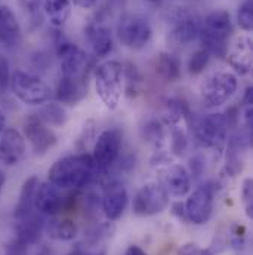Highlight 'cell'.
Segmentation results:
<instances>
[{"label": "cell", "mask_w": 253, "mask_h": 255, "mask_svg": "<svg viewBox=\"0 0 253 255\" xmlns=\"http://www.w3.org/2000/svg\"><path fill=\"white\" fill-rule=\"evenodd\" d=\"M96 178L90 154H73L57 160L49 169V181L61 190L86 187Z\"/></svg>", "instance_id": "obj_1"}, {"label": "cell", "mask_w": 253, "mask_h": 255, "mask_svg": "<svg viewBox=\"0 0 253 255\" xmlns=\"http://www.w3.org/2000/svg\"><path fill=\"white\" fill-rule=\"evenodd\" d=\"M233 34V21L230 12L219 9L210 12L203 21L200 27V42L203 49L210 57L222 58L227 54L228 42Z\"/></svg>", "instance_id": "obj_2"}, {"label": "cell", "mask_w": 253, "mask_h": 255, "mask_svg": "<svg viewBox=\"0 0 253 255\" xmlns=\"http://www.w3.org/2000/svg\"><path fill=\"white\" fill-rule=\"evenodd\" d=\"M123 64L114 60L105 61L95 70V89L108 110H116L123 94Z\"/></svg>", "instance_id": "obj_3"}, {"label": "cell", "mask_w": 253, "mask_h": 255, "mask_svg": "<svg viewBox=\"0 0 253 255\" xmlns=\"http://www.w3.org/2000/svg\"><path fill=\"white\" fill-rule=\"evenodd\" d=\"M201 18L190 7H173L168 15V43L184 48L198 37Z\"/></svg>", "instance_id": "obj_4"}, {"label": "cell", "mask_w": 253, "mask_h": 255, "mask_svg": "<svg viewBox=\"0 0 253 255\" xmlns=\"http://www.w3.org/2000/svg\"><path fill=\"white\" fill-rule=\"evenodd\" d=\"M237 77L231 71H213L200 85V101L207 110L228 103L237 91Z\"/></svg>", "instance_id": "obj_5"}, {"label": "cell", "mask_w": 253, "mask_h": 255, "mask_svg": "<svg viewBox=\"0 0 253 255\" xmlns=\"http://www.w3.org/2000/svg\"><path fill=\"white\" fill-rule=\"evenodd\" d=\"M116 34L125 48L130 51H141L150 43L153 37V28L150 19L145 15L127 12L120 16Z\"/></svg>", "instance_id": "obj_6"}, {"label": "cell", "mask_w": 253, "mask_h": 255, "mask_svg": "<svg viewBox=\"0 0 253 255\" xmlns=\"http://www.w3.org/2000/svg\"><path fill=\"white\" fill-rule=\"evenodd\" d=\"M13 95L27 106H43L51 98V88L39 76L28 71L15 70L10 74V85Z\"/></svg>", "instance_id": "obj_7"}, {"label": "cell", "mask_w": 253, "mask_h": 255, "mask_svg": "<svg viewBox=\"0 0 253 255\" xmlns=\"http://www.w3.org/2000/svg\"><path fill=\"white\" fill-rule=\"evenodd\" d=\"M122 133L117 129H107L99 133L92 153L96 177H104L117 162L122 151Z\"/></svg>", "instance_id": "obj_8"}, {"label": "cell", "mask_w": 253, "mask_h": 255, "mask_svg": "<svg viewBox=\"0 0 253 255\" xmlns=\"http://www.w3.org/2000/svg\"><path fill=\"white\" fill-rule=\"evenodd\" d=\"M228 121L222 113H212L203 116L194 124V135L204 147L222 150L228 136Z\"/></svg>", "instance_id": "obj_9"}, {"label": "cell", "mask_w": 253, "mask_h": 255, "mask_svg": "<svg viewBox=\"0 0 253 255\" xmlns=\"http://www.w3.org/2000/svg\"><path fill=\"white\" fill-rule=\"evenodd\" d=\"M169 205V194L159 183L142 186L133 199V212L139 217H151L163 212Z\"/></svg>", "instance_id": "obj_10"}, {"label": "cell", "mask_w": 253, "mask_h": 255, "mask_svg": "<svg viewBox=\"0 0 253 255\" xmlns=\"http://www.w3.org/2000/svg\"><path fill=\"white\" fill-rule=\"evenodd\" d=\"M22 135L37 154H43L57 145L58 136L37 115H28L22 122Z\"/></svg>", "instance_id": "obj_11"}, {"label": "cell", "mask_w": 253, "mask_h": 255, "mask_svg": "<svg viewBox=\"0 0 253 255\" xmlns=\"http://www.w3.org/2000/svg\"><path fill=\"white\" fill-rule=\"evenodd\" d=\"M184 208L187 221L195 226L206 224L213 212V189L209 184L197 187L188 196Z\"/></svg>", "instance_id": "obj_12"}, {"label": "cell", "mask_w": 253, "mask_h": 255, "mask_svg": "<svg viewBox=\"0 0 253 255\" xmlns=\"http://www.w3.org/2000/svg\"><path fill=\"white\" fill-rule=\"evenodd\" d=\"M159 184L169 196L182 197L188 194L191 189V178L188 171L178 163H166L157 169Z\"/></svg>", "instance_id": "obj_13"}, {"label": "cell", "mask_w": 253, "mask_h": 255, "mask_svg": "<svg viewBox=\"0 0 253 255\" xmlns=\"http://www.w3.org/2000/svg\"><path fill=\"white\" fill-rule=\"evenodd\" d=\"M58 57L61 61V73L65 77L84 79L87 68V55L86 52L71 42L58 43Z\"/></svg>", "instance_id": "obj_14"}, {"label": "cell", "mask_w": 253, "mask_h": 255, "mask_svg": "<svg viewBox=\"0 0 253 255\" xmlns=\"http://www.w3.org/2000/svg\"><path fill=\"white\" fill-rule=\"evenodd\" d=\"M0 135V162L4 166L18 165L27 153L24 135L15 128H4Z\"/></svg>", "instance_id": "obj_15"}, {"label": "cell", "mask_w": 253, "mask_h": 255, "mask_svg": "<svg viewBox=\"0 0 253 255\" xmlns=\"http://www.w3.org/2000/svg\"><path fill=\"white\" fill-rule=\"evenodd\" d=\"M227 61L240 76L251 73L253 64V43L249 36H237L227 49Z\"/></svg>", "instance_id": "obj_16"}, {"label": "cell", "mask_w": 253, "mask_h": 255, "mask_svg": "<svg viewBox=\"0 0 253 255\" xmlns=\"http://www.w3.org/2000/svg\"><path fill=\"white\" fill-rule=\"evenodd\" d=\"M67 199L64 197L63 190L52 184L51 181L39 184L34 196V209L42 215L55 217L65 206Z\"/></svg>", "instance_id": "obj_17"}, {"label": "cell", "mask_w": 253, "mask_h": 255, "mask_svg": "<svg viewBox=\"0 0 253 255\" xmlns=\"http://www.w3.org/2000/svg\"><path fill=\"white\" fill-rule=\"evenodd\" d=\"M22 42L21 24L7 4H0V48L13 51Z\"/></svg>", "instance_id": "obj_18"}, {"label": "cell", "mask_w": 253, "mask_h": 255, "mask_svg": "<svg viewBox=\"0 0 253 255\" xmlns=\"http://www.w3.org/2000/svg\"><path fill=\"white\" fill-rule=\"evenodd\" d=\"M84 34L87 42L90 43V48L93 51V55L98 58L107 57L113 49V34L111 28L105 25L102 21H92L84 28Z\"/></svg>", "instance_id": "obj_19"}, {"label": "cell", "mask_w": 253, "mask_h": 255, "mask_svg": "<svg viewBox=\"0 0 253 255\" xmlns=\"http://www.w3.org/2000/svg\"><path fill=\"white\" fill-rule=\"evenodd\" d=\"M127 200L129 196H127L126 187L117 181L110 183L102 196V211L105 217L110 221L119 220L126 209Z\"/></svg>", "instance_id": "obj_20"}, {"label": "cell", "mask_w": 253, "mask_h": 255, "mask_svg": "<svg viewBox=\"0 0 253 255\" xmlns=\"http://www.w3.org/2000/svg\"><path fill=\"white\" fill-rule=\"evenodd\" d=\"M16 221H18L16 223V241H19L25 247H31L37 244L45 227V223L39 217V214H34L33 211L31 214Z\"/></svg>", "instance_id": "obj_21"}, {"label": "cell", "mask_w": 253, "mask_h": 255, "mask_svg": "<svg viewBox=\"0 0 253 255\" xmlns=\"http://www.w3.org/2000/svg\"><path fill=\"white\" fill-rule=\"evenodd\" d=\"M154 73L165 83L178 82L181 77V60L172 52H160L154 58Z\"/></svg>", "instance_id": "obj_22"}, {"label": "cell", "mask_w": 253, "mask_h": 255, "mask_svg": "<svg viewBox=\"0 0 253 255\" xmlns=\"http://www.w3.org/2000/svg\"><path fill=\"white\" fill-rule=\"evenodd\" d=\"M84 94H86V88H84L83 79H73V77L61 76V79L57 83L55 95L61 104L74 106L84 97Z\"/></svg>", "instance_id": "obj_23"}, {"label": "cell", "mask_w": 253, "mask_h": 255, "mask_svg": "<svg viewBox=\"0 0 253 255\" xmlns=\"http://www.w3.org/2000/svg\"><path fill=\"white\" fill-rule=\"evenodd\" d=\"M39 184L40 183H39L37 177H30V178H27L24 181L21 191H19L18 202H16L15 209H13V217L16 220H21L22 217L33 212V209H34V196H36Z\"/></svg>", "instance_id": "obj_24"}, {"label": "cell", "mask_w": 253, "mask_h": 255, "mask_svg": "<svg viewBox=\"0 0 253 255\" xmlns=\"http://www.w3.org/2000/svg\"><path fill=\"white\" fill-rule=\"evenodd\" d=\"M43 12L46 13L49 22L54 27L61 28L71 16V1L70 0H45Z\"/></svg>", "instance_id": "obj_25"}, {"label": "cell", "mask_w": 253, "mask_h": 255, "mask_svg": "<svg viewBox=\"0 0 253 255\" xmlns=\"http://www.w3.org/2000/svg\"><path fill=\"white\" fill-rule=\"evenodd\" d=\"M46 232L55 241L70 242L77 236V226L68 218H54L46 223Z\"/></svg>", "instance_id": "obj_26"}, {"label": "cell", "mask_w": 253, "mask_h": 255, "mask_svg": "<svg viewBox=\"0 0 253 255\" xmlns=\"http://www.w3.org/2000/svg\"><path fill=\"white\" fill-rule=\"evenodd\" d=\"M37 116L48 127H63L67 122V112L60 103H45V106L39 110Z\"/></svg>", "instance_id": "obj_27"}, {"label": "cell", "mask_w": 253, "mask_h": 255, "mask_svg": "<svg viewBox=\"0 0 253 255\" xmlns=\"http://www.w3.org/2000/svg\"><path fill=\"white\" fill-rule=\"evenodd\" d=\"M123 79L127 83V92L132 95H136L139 92V88L142 85V74L138 70L135 64L127 63L126 67L123 65Z\"/></svg>", "instance_id": "obj_28"}, {"label": "cell", "mask_w": 253, "mask_h": 255, "mask_svg": "<svg viewBox=\"0 0 253 255\" xmlns=\"http://www.w3.org/2000/svg\"><path fill=\"white\" fill-rule=\"evenodd\" d=\"M141 132H142V136L154 145L160 144L165 138V128L159 121L147 122L144 127L141 128Z\"/></svg>", "instance_id": "obj_29"}, {"label": "cell", "mask_w": 253, "mask_h": 255, "mask_svg": "<svg viewBox=\"0 0 253 255\" xmlns=\"http://www.w3.org/2000/svg\"><path fill=\"white\" fill-rule=\"evenodd\" d=\"M209 61H210V55L203 48L195 51L190 57L188 64H187L188 73H190L191 76H198L200 73L204 71V68L207 67Z\"/></svg>", "instance_id": "obj_30"}, {"label": "cell", "mask_w": 253, "mask_h": 255, "mask_svg": "<svg viewBox=\"0 0 253 255\" xmlns=\"http://www.w3.org/2000/svg\"><path fill=\"white\" fill-rule=\"evenodd\" d=\"M237 22L242 30L252 31L253 28V0H245L237 12Z\"/></svg>", "instance_id": "obj_31"}, {"label": "cell", "mask_w": 253, "mask_h": 255, "mask_svg": "<svg viewBox=\"0 0 253 255\" xmlns=\"http://www.w3.org/2000/svg\"><path fill=\"white\" fill-rule=\"evenodd\" d=\"M170 147H172V151L178 156L184 154L185 148H187V135L184 132V129L181 128H175L172 129V133H170Z\"/></svg>", "instance_id": "obj_32"}, {"label": "cell", "mask_w": 253, "mask_h": 255, "mask_svg": "<svg viewBox=\"0 0 253 255\" xmlns=\"http://www.w3.org/2000/svg\"><path fill=\"white\" fill-rule=\"evenodd\" d=\"M24 12L31 18V22H39L40 24V0H19Z\"/></svg>", "instance_id": "obj_33"}, {"label": "cell", "mask_w": 253, "mask_h": 255, "mask_svg": "<svg viewBox=\"0 0 253 255\" xmlns=\"http://www.w3.org/2000/svg\"><path fill=\"white\" fill-rule=\"evenodd\" d=\"M10 67L9 61L0 54V92H6L10 85Z\"/></svg>", "instance_id": "obj_34"}, {"label": "cell", "mask_w": 253, "mask_h": 255, "mask_svg": "<svg viewBox=\"0 0 253 255\" xmlns=\"http://www.w3.org/2000/svg\"><path fill=\"white\" fill-rule=\"evenodd\" d=\"M242 196H243V202H245V205H246V214H248V217H249V218H252L253 193H252V180H251V178L245 180Z\"/></svg>", "instance_id": "obj_35"}, {"label": "cell", "mask_w": 253, "mask_h": 255, "mask_svg": "<svg viewBox=\"0 0 253 255\" xmlns=\"http://www.w3.org/2000/svg\"><path fill=\"white\" fill-rule=\"evenodd\" d=\"M178 255H212V253H210L209 250L200 248V247L195 245V244H187V245H184V247L179 250Z\"/></svg>", "instance_id": "obj_36"}, {"label": "cell", "mask_w": 253, "mask_h": 255, "mask_svg": "<svg viewBox=\"0 0 253 255\" xmlns=\"http://www.w3.org/2000/svg\"><path fill=\"white\" fill-rule=\"evenodd\" d=\"M27 248H28V247H25L24 244H21L19 241L15 239V241L7 247L6 255H27Z\"/></svg>", "instance_id": "obj_37"}, {"label": "cell", "mask_w": 253, "mask_h": 255, "mask_svg": "<svg viewBox=\"0 0 253 255\" xmlns=\"http://www.w3.org/2000/svg\"><path fill=\"white\" fill-rule=\"evenodd\" d=\"M190 166H191V174L194 175V177H198L200 174H201V171L198 169V166L200 168H203V160L200 159V157H194V159H191L190 160Z\"/></svg>", "instance_id": "obj_38"}, {"label": "cell", "mask_w": 253, "mask_h": 255, "mask_svg": "<svg viewBox=\"0 0 253 255\" xmlns=\"http://www.w3.org/2000/svg\"><path fill=\"white\" fill-rule=\"evenodd\" d=\"M76 6L82 7V9H92L93 6L98 4L99 0H73Z\"/></svg>", "instance_id": "obj_39"}, {"label": "cell", "mask_w": 253, "mask_h": 255, "mask_svg": "<svg viewBox=\"0 0 253 255\" xmlns=\"http://www.w3.org/2000/svg\"><path fill=\"white\" fill-rule=\"evenodd\" d=\"M172 209H173V214H175V215H178V218L187 220V217H185V208H184V205H182L181 202L175 203Z\"/></svg>", "instance_id": "obj_40"}, {"label": "cell", "mask_w": 253, "mask_h": 255, "mask_svg": "<svg viewBox=\"0 0 253 255\" xmlns=\"http://www.w3.org/2000/svg\"><path fill=\"white\" fill-rule=\"evenodd\" d=\"M125 255H147V254H145V251H144L142 248H139V247H136V245H130V247L126 250V254Z\"/></svg>", "instance_id": "obj_41"}, {"label": "cell", "mask_w": 253, "mask_h": 255, "mask_svg": "<svg viewBox=\"0 0 253 255\" xmlns=\"http://www.w3.org/2000/svg\"><path fill=\"white\" fill-rule=\"evenodd\" d=\"M108 3H110V6H113V7H116V9H120V7L125 6L126 0H108Z\"/></svg>", "instance_id": "obj_42"}, {"label": "cell", "mask_w": 253, "mask_h": 255, "mask_svg": "<svg viewBox=\"0 0 253 255\" xmlns=\"http://www.w3.org/2000/svg\"><path fill=\"white\" fill-rule=\"evenodd\" d=\"M68 255H93V254H90V253H86V251H84V250H82V248H76V250H73V251H71V253H70Z\"/></svg>", "instance_id": "obj_43"}, {"label": "cell", "mask_w": 253, "mask_h": 255, "mask_svg": "<svg viewBox=\"0 0 253 255\" xmlns=\"http://www.w3.org/2000/svg\"><path fill=\"white\" fill-rule=\"evenodd\" d=\"M4 127H6V118H4L3 112L0 110V133L4 130Z\"/></svg>", "instance_id": "obj_44"}, {"label": "cell", "mask_w": 253, "mask_h": 255, "mask_svg": "<svg viewBox=\"0 0 253 255\" xmlns=\"http://www.w3.org/2000/svg\"><path fill=\"white\" fill-rule=\"evenodd\" d=\"M4 183H6V175H4V172L0 169V194H1V190H3Z\"/></svg>", "instance_id": "obj_45"}, {"label": "cell", "mask_w": 253, "mask_h": 255, "mask_svg": "<svg viewBox=\"0 0 253 255\" xmlns=\"http://www.w3.org/2000/svg\"><path fill=\"white\" fill-rule=\"evenodd\" d=\"M37 255H52V254L49 253V250L43 248V250H42V251H40V253H39V254H37Z\"/></svg>", "instance_id": "obj_46"}, {"label": "cell", "mask_w": 253, "mask_h": 255, "mask_svg": "<svg viewBox=\"0 0 253 255\" xmlns=\"http://www.w3.org/2000/svg\"><path fill=\"white\" fill-rule=\"evenodd\" d=\"M145 1H148V3H157V1H160V0H145Z\"/></svg>", "instance_id": "obj_47"}]
</instances>
